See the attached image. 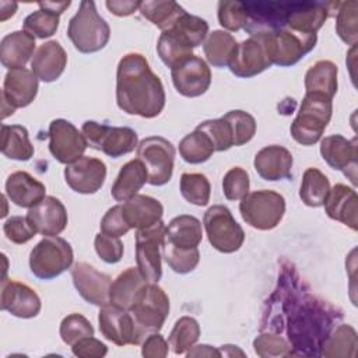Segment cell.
Masks as SVG:
<instances>
[{
    "label": "cell",
    "mask_w": 358,
    "mask_h": 358,
    "mask_svg": "<svg viewBox=\"0 0 358 358\" xmlns=\"http://www.w3.org/2000/svg\"><path fill=\"white\" fill-rule=\"evenodd\" d=\"M1 152L15 161H28L34 157V145L29 141L27 127L21 124L1 126Z\"/></svg>",
    "instance_id": "35"
},
{
    "label": "cell",
    "mask_w": 358,
    "mask_h": 358,
    "mask_svg": "<svg viewBox=\"0 0 358 358\" xmlns=\"http://www.w3.org/2000/svg\"><path fill=\"white\" fill-rule=\"evenodd\" d=\"M337 66L330 60H319L305 74L306 92L322 94L330 99L337 92Z\"/></svg>",
    "instance_id": "33"
},
{
    "label": "cell",
    "mask_w": 358,
    "mask_h": 358,
    "mask_svg": "<svg viewBox=\"0 0 358 358\" xmlns=\"http://www.w3.org/2000/svg\"><path fill=\"white\" fill-rule=\"evenodd\" d=\"M235 38L227 31H213L203 42V52L207 62L214 67H228L236 49Z\"/></svg>",
    "instance_id": "36"
},
{
    "label": "cell",
    "mask_w": 358,
    "mask_h": 358,
    "mask_svg": "<svg viewBox=\"0 0 358 358\" xmlns=\"http://www.w3.org/2000/svg\"><path fill=\"white\" fill-rule=\"evenodd\" d=\"M288 343L294 355L319 357L320 348L329 333L343 319L341 310L329 302L303 292L294 294L289 302H284Z\"/></svg>",
    "instance_id": "1"
},
{
    "label": "cell",
    "mask_w": 358,
    "mask_h": 358,
    "mask_svg": "<svg viewBox=\"0 0 358 358\" xmlns=\"http://www.w3.org/2000/svg\"><path fill=\"white\" fill-rule=\"evenodd\" d=\"M162 256L166 264L179 274L193 271L200 262V252L197 248H178L165 239L162 242Z\"/></svg>",
    "instance_id": "43"
},
{
    "label": "cell",
    "mask_w": 358,
    "mask_h": 358,
    "mask_svg": "<svg viewBox=\"0 0 358 358\" xmlns=\"http://www.w3.org/2000/svg\"><path fill=\"white\" fill-rule=\"evenodd\" d=\"M0 306L13 316L31 319L38 316L42 303L39 295L27 284L4 278L1 282Z\"/></svg>",
    "instance_id": "20"
},
{
    "label": "cell",
    "mask_w": 358,
    "mask_h": 358,
    "mask_svg": "<svg viewBox=\"0 0 358 358\" xmlns=\"http://www.w3.org/2000/svg\"><path fill=\"white\" fill-rule=\"evenodd\" d=\"M67 36L78 52L95 53L109 42L110 28L98 14L94 1H81L69 21Z\"/></svg>",
    "instance_id": "3"
},
{
    "label": "cell",
    "mask_w": 358,
    "mask_h": 358,
    "mask_svg": "<svg viewBox=\"0 0 358 358\" xmlns=\"http://www.w3.org/2000/svg\"><path fill=\"white\" fill-rule=\"evenodd\" d=\"M138 11L161 31L169 29L185 10L175 1H141Z\"/></svg>",
    "instance_id": "39"
},
{
    "label": "cell",
    "mask_w": 358,
    "mask_h": 358,
    "mask_svg": "<svg viewBox=\"0 0 358 358\" xmlns=\"http://www.w3.org/2000/svg\"><path fill=\"white\" fill-rule=\"evenodd\" d=\"M27 218L35 231L43 236H56L64 231L69 222L64 204L55 196L43 197L38 204L31 207Z\"/></svg>",
    "instance_id": "22"
},
{
    "label": "cell",
    "mask_w": 358,
    "mask_h": 358,
    "mask_svg": "<svg viewBox=\"0 0 358 358\" xmlns=\"http://www.w3.org/2000/svg\"><path fill=\"white\" fill-rule=\"evenodd\" d=\"M239 211L248 225L268 231L281 222L285 214V199L274 190H256L241 200Z\"/></svg>",
    "instance_id": "8"
},
{
    "label": "cell",
    "mask_w": 358,
    "mask_h": 358,
    "mask_svg": "<svg viewBox=\"0 0 358 358\" xmlns=\"http://www.w3.org/2000/svg\"><path fill=\"white\" fill-rule=\"evenodd\" d=\"M145 284L147 280L143 277L137 267H127L112 281L109 302L129 310L137 294Z\"/></svg>",
    "instance_id": "32"
},
{
    "label": "cell",
    "mask_w": 358,
    "mask_h": 358,
    "mask_svg": "<svg viewBox=\"0 0 358 358\" xmlns=\"http://www.w3.org/2000/svg\"><path fill=\"white\" fill-rule=\"evenodd\" d=\"M140 3L141 1H130V0H108L105 3L106 8L117 15V17H127L131 15L133 13H136L140 8Z\"/></svg>",
    "instance_id": "58"
},
{
    "label": "cell",
    "mask_w": 358,
    "mask_h": 358,
    "mask_svg": "<svg viewBox=\"0 0 358 358\" xmlns=\"http://www.w3.org/2000/svg\"><path fill=\"white\" fill-rule=\"evenodd\" d=\"M129 312L141 340H144L148 334L162 329L169 315V298L158 282H147L137 294Z\"/></svg>",
    "instance_id": "6"
},
{
    "label": "cell",
    "mask_w": 358,
    "mask_h": 358,
    "mask_svg": "<svg viewBox=\"0 0 358 358\" xmlns=\"http://www.w3.org/2000/svg\"><path fill=\"white\" fill-rule=\"evenodd\" d=\"M320 155L327 165L341 171L352 185H357V138L348 140L341 134H331L320 141Z\"/></svg>",
    "instance_id": "19"
},
{
    "label": "cell",
    "mask_w": 358,
    "mask_h": 358,
    "mask_svg": "<svg viewBox=\"0 0 358 358\" xmlns=\"http://www.w3.org/2000/svg\"><path fill=\"white\" fill-rule=\"evenodd\" d=\"M164 239L178 248H197L203 239L201 222L193 215L180 214L165 227Z\"/></svg>",
    "instance_id": "31"
},
{
    "label": "cell",
    "mask_w": 358,
    "mask_h": 358,
    "mask_svg": "<svg viewBox=\"0 0 358 358\" xmlns=\"http://www.w3.org/2000/svg\"><path fill=\"white\" fill-rule=\"evenodd\" d=\"M326 214L336 221L350 227L352 231H357L358 221V197L354 187H350L344 183H336L330 187V192L324 201Z\"/></svg>",
    "instance_id": "26"
},
{
    "label": "cell",
    "mask_w": 358,
    "mask_h": 358,
    "mask_svg": "<svg viewBox=\"0 0 358 358\" xmlns=\"http://www.w3.org/2000/svg\"><path fill=\"white\" fill-rule=\"evenodd\" d=\"M35 45V36L24 29L7 34L0 42L1 64L8 70L24 67L36 52Z\"/></svg>",
    "instance_id": "29"
},
{
    "label": "cell",
    "mask_w": 358,
    "mask_h": 358,
    "mask_svg": "<svg viewBox=\"0 0 358 358\" xmlns=\"http://www.w3.org/2000/svg\"><path fill=\"white\" fill-rule=\"evenodd\" d=\"M187 357H222L221 351L218 348H213L208 344H200L193 345L187 352Z\"/></svg>",
    "instance_id": "59"
},
{
    "label": "cell",
    "mask_w": 358,
    "mask_h": 358,
    "mask_svg": "<svg viewBox=\"0 0 358 358\" xmlns=\"http://www.w3.org/2000/svg\"><path fill=\"white\" fill-rule=\"evenodd\" d=\"M171 28L180 34L192 45L193 49L201 45L208 35L207 21L197 15H192L186 11L175 21V24Z\"/></svg>",
    "instance_id": "46"
},
{
    "label": "cell",
    "mask_w": 358,
    "mask_h": 358,
    "mask_svg": "<svg viewBox=\"0 0 358 358\" xmlns=\"http://www.w3.org/2000/svg\"><path fill=\"white\" fill-rule=\"evenodd\" d=\"M3 232L10 242L17 245L27 243L38 234L29 222V220L27 218V215H13L8 220H6L3 224Z\"/></svg>",
    "instance_id": "53"
},
{
    "label": "cell",
    "mask_w": 358,
    "mask_h": 358,
    "mask_svg": "<svg viewBox=\"0 0 358 358\" xmlns=\"http://www.w3.org/2000/svg\"><path fill=\"white\" fill-rule=\"evenodd\" d=\"M330 192V182L327 176L317 168H308L303 172L299 197L309 207H322Z\"/></svg>",
    "instance_id": "38"
},
{
    "label": "cell",
    "mask_w": 358,
    "mask_h": 358,
    "mask_svg": "<svg viewBox=\"0 0 358 358\" xmlns=\"http://www.w3.org/2000/svg\"><path fill=\"white\" fill-rule=\"evenodd\" d=\"M38 77L32 70L20 67L8 70L4 76L1 91V117L13 115L15 109L25 108L36 98Z\"/></svg>",
    "instance_id": "13"
},
{
    "label": "cell",
    "mask_w": 358,
    "mask_h": 358,
    "mask_svg": "<svg viewBox=\"0 0 358 358\" xmlns=\"http://www.w3.org/2000/svg\"><path fill=\"white\" fill-rule=\"evenodd\" d=\"M168 341L159 333H151L141 341V355L145 358H165L168 355Z\"/></svg>",
    "instance_id": "57"
},
{
    "label": "cell",
    "mask_w": 358,
    "mask_h": 358,
    "mask_svg": "<svg viewBox=\"0 0 358 358\" xmlns=\"http://www.w3.org/2000/svg\"><path fill=\"white\" fill-rule=\"evenodd\" d=\"M59 22L60 20L56 13L46 8H39L25 17L22 27H24V31H27L32 36L45 39L56 34L59 28Z\"/></svg>",
    "instance_id": "45"
},
{
    "label": "cell",
    "mask_w": 358,
    "mask_h": 358,
    "mask_svg": "<svg viewBox=\"0 0 358 358\" xmlns=\"http://www.w3.org/2000/svg\"><path fill=\"white\" fill-rule=\"evenodd\" d=\"M249 173L241 166L231 168L222 178V192L227 200L238 201L249 193Z\"/></svg>",
    "instance_id": "51"
},
{
    "label": "cell",
    "mask_w": 358,
    "mask_h": 358,
    "mask_svg": "<svg viewBox=\"0 0 358 358\" xmlns=\"http://www.w3.org/2000/svg\"><path fill=\"white\" fill-rule=\"evenodd\" d=\"M98 323L102 336L116 345H137L143 341L131 313L110 302L101 306Z\"/></svg>",
    "instance_id": "15"
},
{
    "label": "cell",
    "mask_w": 358,
    "mask_h": 358,
    "mask_svg": "<svg viewBox=\"0 0 358 358\" xmlns=\"http://www.w3.org/2000/svg\"><path fill=\"white\" fill-rule=\"evenodd\" d=\"M224 117L228 120L231 126L235 147L243 145L253 138L256 133V120L250 113L241 109H235L227 112Z\"/></svg>",
    "instance_id": "49"
},
{
    "label": "cell",
    "mask_w": 358,
    "mask_h": 358,
    "mask_svg": "<svg viewBox=\"0 0 358 358\" xmlns=\"http://www.w3.org/2000/svg\"><path fill=\"white\" fill-rule=\"evenodd\" d=\"M71 278L77 292L84 301L99 308L109 303L112 278L108 274L85 262H78L71 267Z\"/></svg>",
    "instance_id": "18"
},
{
    "label": "cell",
    "mask_w": 358,
    "mask_h": 358,
    "mask_svg": "<svg viewBox=\"0 0 358 358\" xmlns=\"http://www.w3.org/2000/svg\"><path fill=\"white\" fill-rule=\"evenodd\" d=\"M106 179V165L102 159L83 155L64 168L67 186L80 194L96 193Z\"/></svg>",
    "instance_id": "17"
},
{
    "label": "cell",
    "mask_w": 358,
    "mask_h": 358,
    "mask_svg": "<svg viewBox=\"0 0 358 358\" xmlns=\"http://www.w3.org/2000/svg\"><path fill=\"white\" fill-rule=\"evenodd\" d=\"M71 351L80 358H102L108 352V347L94 336L84 337L71 345Z\"/></svg>",
    "instance_id": "56"
},
{
    "label": "cell",
    "mask_w": 358,
    "mask_h": 358,
    "mask_svg": "<svg viewBox=\"0 0 358 358\" xmlns=\"http://www.w3.org/2000/svg\"><path fill=\"white\" fill-rule=\"evenodd\" d=\"M175 90L187 98L203 95L211 84V70L199 56H189L171 69Z\"/></svg>",
    "instance_id": "16"
},
{
    "label": "cell",
    "mask_w": 358,
    "mask_h": 358,
    "mask_svg": "<svg viewBox=\"0 0 358 358\" xmlns=\"http://www.w3.org/2000/svg\"><path fill=\"white\" fill-rule=\"evenodd\" d=\"M255 36L263 43L271 66L275 64L280 67L296 64L317 42L316 34H299L288 28Z\"/></svg>",
    "instance_id": "5"
},
{
    "label": "cell",
    "mask_w": 358,
    "mask_h": 358,
    "mask_svg": "<svg viewBox=\"0 0 358 358\" xmlns=\"http://www.w3.org/2000/svg\"><path fill=\"white\" fill-rule=\"evenodd\" d=\"M333 99L315 92H306L299 110L291 123L289 131L292 138L302 145L316 144L327 127L331 112Z\"/></svg>",
    "instance_id": "4"
},
{
    "label": "cell",
    "mask_w": 358,
    "mask_h": 358,
    "mask_svg": "<svg viewBox=\"0 0 358 358\" xmlns=\"http://www.w3.org/2000/svg\"><path fill=\"white\" fill-rule=\"evenodd\" d=\"M225 348L229 350V352H225L224 355L225 357H235V355H239V357H245V352L242 350H239L236 345H231V344H227L224 345Z\"/></svg>",
    "instance_id": "62"
},
{
    "label": "cell",
    "mask_w": 358,
    "mask_h": 358,
    "mask_svg": "<svg viewBox=\"0 0 358 358\" xmlns=\"http://www.w3.org/2000/svg\"><path fill=\"white\" fill-rule=\"evenodd\" d=\"M71 4V1H62V3H53V1H41L38 3V6L41 8H46V10H50L53 13H56L57 15H60L62 13L66 11V8H69Z\"/></svg>",
    "instance_id": "61"
},
{
    "label": "cell",
    "mask_w": 358,
    "mask_h": 358,
    "mask_svg": "<svg viewBox=\"0 0 358 358\" xmlns=\"http://www.w3.org/2000/svg\"><path fill=\"white\" fill-rule=\"evenodd\" d=\"M217 14L220 25L232 32L245 28L248 21L243 1H220Z\"/></svg>",
    "instance_id": "52"
},
{
    "label": "cell",
    "mask_w": 358,
    "mask_h": 358,
    "mask_svg": "<svg viewBox=\"0 0 358 358\" xmlns=\"http://www.w3.org/2000/svg\"><path fill=\"white\" fill-rule=\"evenodd\" d=\"M175 154L173 144L161 136H150L138 143L137 158L147 168L150 185L162 186L171 180Z\"/></svg>",
    "instance_id": "11"
},
{
    "label": "cell",
    "mask_w": 358,
    "mask_h": 358,
    "mask_svg": "<svg viewBox=\"0 0 358 358\" xmlns=\"http://www.w3.org/2000/svg\"><path fill=\"white\" fill-rule=\"evenodd\" d=\"M253 350L262 358H271V357H292L291 344L280 334L267 331L260 333L253 340Z\"/></svg>",
    "instance_id": "48"
},
{
    "label": "cell",
    "mask_w": 358,
    "mask_h": 358,
    "mask_svg": "<svg viewBox=\"0 0 358 358\" xmlns=\"http://www.w3.org/2000/svg\"><path fill=\"white\" fill-rule=\"evenodd\" d=\"M71 245L60 236H45L29 253L31 273L39 280L59 277L73 264Z\"/></svg>",
    "instance_id": "7"
},
{
    "label": "cell",
    "mask_w": 358,
    "mask_h": 358,
    "mask_svg": "<svg viewBox=\"0 0 358 358\" xmlns=\"http://www.w3.org/2000/svg\"><path fill=\"white\" fill-rule=\"evenodd\" d=\"M67 66V53L57 41L42 43L31 59V70L43 83L56 81Z\"/></svg>",
    "instance_id": "25"
},
{
    "label": "cell",
    "mask_w": 358,
    "mask_h": 358,
    "mask_svg": "<svg viewBox=\"0 0 358 358\" xmlns=\"http://www.w3.org/2000/svg\"><path fill=\"white\" fill-rule=\"evenodd\" d=\"M180 194L183 199L194 206L203 207L210 201L211 185L206 175L199 172H185L180 176L179 182Z\"/></svg>",
    "instance_id": "42"
},
{
    "label": "cell",
    "mask_w": 358,
    "mask_h": 358,
    "mask_svg": "<svg viewBox=\"0 0 358 358\" xmlns=\"http://www.w3.org/2000/svg\"><path fill=\"white\" fill-rule=\"evenodd\" d=\"M199 130H201L213 143L215 151H227L234 147V136L228 120L222 116L220 119L204 120L197 124Z\"/></svg>",
    "instance_id": "47"
},
{
    "label": "cell",
    "mask_w": 358,
    "mask_h": 358,
    "mask_svg": "<svg viewBox=\"0 0 358 358\" xmlns=\"http://www.w3.org/2000/svg\"><path fill=\"white\" fill-rule=\"evenodd\" d=\"M203 225L208 242L221 253H234L243 245L245 232L242 227L236 222L231 210L222 204L207 208L203 217Z\"/></svg>",
    "instance_id": "9"
},
{
    "label": "cell",
    "mask_w": 358,
    "mask_h": 358,
    "mask_svg": "<svg viewBox=\"0 0 358 358\" xmlns=\"http://www.w3.org/2000/svg\"><path fill=\"white\" fill-rule=\"evenodd\" d=\"M94 246H95V252L96 255L109 264H115L117 262H120L124 248L123 243L119 238L115 236H109L106 234H96L95 239H94Z\"/></svg>",
    "instance_id": "54"
},
{
    "label": "cell",
    "mask_w": 358,
    "mask_h": 358,
    "mask_svg": "<svg viewBox=\"0 0 358 358\" xmlns=\"http://www.w3.org/2000/svg\"><path fill=\"white\" fill-rule=\"evenodd\" d=\"M49 151L60 164H71L84 155L88 144L87 140L71 122L55 119L48 129Z\"/></svg>",
    "instance_id": "14"
},
{
    "label": "cell",
    "mask_w": 358,
    "mask_h": 358,
    "mask_svg": "<svg viewBox=\"0 0 358 358\" xmlns=\"http://www.w3.org/2000/svg\"><path fill=\"white\" fill-rule=\"evenodd\" d=\"M294 158L289 150L282 145H267L263 147L255 155V169L257 175L270 182L289 179L292 175Z\"/></svg>",
    "instance_id": "24"
},
{
    "label": "cell",
    "mask_w": 358,
    "mask_h": 358,
    "mask_svg": "<svg viewBox=\"0 0 358 358\" xmlns=\"http://www.w3.org/2000/svg\"><path fill=\"white\" fill-rule=\"evenodd\" d=\"M211 140L199 129L186 134L179 143V154L187 164H203L214 154Z\"/></svg>",
    "instance_id": "40"
},
{
    "label": "cell",
    "mask_w": 358,
    "mask_h": 358,
    "mask_svg": "<svg viewBox=\"0 0 358 358\" xmlns=\"http://www.w3.org/2000/svg\"><path fill=\"white\" fill-rule=\"evenodd\" d=\"M334 3L288 1L287 28L299 34H316L329 18Z\"/></svg>",
    "instance_id": "21"
},
{
    "label": "cell",
    "mask_w": 358,
    "mask_h": 358,
    "mask_svg": "<svg viewBox=\"0 0 358 358\" xmlns=\"http://www.w3.org/2000/svg\"><path fill=\"white\" fill-rule=\"evenodd\" d=\"M6 196L15 206L31 208L46 197V187L28 172L15 171L6 180Z\"/></svg>",
    "instance_id": "28"
},
{
    "label": "cell",
    "mask_w": 358,
    "mask_h": 358,
    "mask_svg": "<svg viewBox=\"0 0 358 358\" xmlns=\"http://www.w3.org/2000/svg\"><path fill=\"white\" fill-rule=\"evenodd\" d=\"M147 182L148 172L145 165L138 158L130 159L120 168L115 183L112 185L110 194L116 201L123 203L136 196Z\"/></svg>",
    "instance_id": "30"
},
{
    "label": "cell",
    "mask_w": 358,
    "mask_h": 358,
    "mask_svg": "<svg viewBox=\"0 0 358 358\" xmlns=\"http://www.w3.org/2000/svg\"><path fill=\"white\" fill-rule=\"evenodd\" d=\"M271 66L263 43L256 36H250L236 45L234 56L228 64L232 74L241 78H250Z\"/></svg>",
    "instance_id": "23"
},
{
    "label": "cell",
    "mask_w": 358,
    "mask_h": 358,
    "mask_svg": "<svg viewBox=\"0 0 358 358\" xmlns=\"http://www.w3.org/2000/svg\"><path fill=\"white\" fill-rule=\"evenodd\" d=\"M157 52L162 63L168 67H173L179 62L193 55L192 45L175 29L169 28L162 31L157 42Z\"/></svg>",
    "instance_id": "37"
},
{
    "label": "cell",
    "mask_w": 358,
    "mask_h": 358,
    "mask_svg": "<svg viewBox=\"0 0 358 358\" xmlns=\"http://www.w3.org/2000/svg\"><path fill=\"white\" fill-rule=\"evenodd\" d=\"M357 10H358V4L355 0L343 1V3H338L337 6L336 32L343 42L351 46H355L358 39Z\"/></svg>",
    "instance_id": "44"
},
{
    "label": "cell",
    "mask_w": 358,
    "mask_h": 358,
    "mask_svg": "<svg viewBox=\"0 0 358 358\" xmlns=\"http://www.w3.org/2000/svg\"><path fill=\"white\" fill-rule=\"evenodd\" d=\"M165 224H157L137 229L136 232V263L147 282H158L162 277L161 255Z\"/></svg>",
    "instance_id": "12"
},
{
    "label": "cell",
    "mask_w": 358,
    "mask_h": 358,
    "mask_svg": "<svg viewBox=\"0 0 358 358\" xmlns=\"http://www.w3.org/2000/svg\"><path fill=\"white\" fill-rule=\"evenodd\" d=\"M59 334L64 344L73 345L76 341L94 336V327L90 320L80 313H70L63 317L59 329Z\"/></svg>",
    "instance_id": "50"
},
{
    "label": "cell",
    "mask_w": 358,
    "mask_h": 358,
    "mask_svg": "<svg viewBox=\"0 0 358 358\" xmlns=\"http://www.w3.org/2000/svg\"><path fill=\"white\" fill-rule=\"evenodd\" d=\"M122 215L130 229H143L151 227L161 221L164 214V207L159 200L147 196L136 194L129 200L123 201Z\"/></svg>",
    "instance_id": "27"
},
{
    "label": "cell",
    "mask_w": 358,
    "mask_h": 358,
    "mask_svg": "<svg viewBox=\"0 0 358 358\" xmlns=\"http://www.w3.org/2000/svg\"><path fill=\"white\" fill-rule=\"evenodd\" d=\"M358 347L357 331L352 326L340 323L326 337L322 344L320 355L326 358L355 357Z\"/></svg>",
    "instance_id": "34"
},
{
    "label": "cell",
    "mask_w": 358,
    "mask_h": 358,
    "mask_svg": "<svg viewBox=\"0 0 358 358\" xmlns=\"http://www.w3.org/2000/svg\"><path fill=\"white\" fill-rule=\"evenodd\" d=\"M18 4L15 1H0V21L4 22L10 17H13L17 11Z\"/></svg>",
    "instance_id": "60"
},
{
    "label": "cell",
    "mask_w": 358,
    "mask_h": 358,
    "mask_svg": "<svg viewBox=\"0 0 358 358\" xmlns=\"http://www.w3.org/2000/svg\"><path fill=\"white\" fill-rule=\"evenodd\" d=\"M165 101L162 81L147 59L137 52L124 55L116 70L117 106L127 115L152 119L162 112Z\"/></svg>",
    "instance_id": "2"
},
{
    "label": "cell",
    "mask_w": 358,
    "mask_h": 358,
    "mask_svg": "<svg viewBox=\"0 0 358 358\" xmlns=\"http://www.w3.org/2000/svg\"><path fill=\"white\" fill-rule=\"evenodd\" d=\"M81 131L88 147L102 151L110 158L123 157L138 145L137 133L130 127H116L87 120L83 123Z\"/></svg>",
    "instance_id": "10"
},
{
    "label": "cell",
    "mask_w": 358,
    "mask_h": 358,
    "mask_svg": "<svg viewBox=\"0 0 358 358\" xmlns=\"http://www.w3.org/2000/svg\"><path fill=\"white\" fill-rule=\"evenodd\" d=\"M200 337V324L192 316H182L175 322L168 337V344L178 355L186 354Z\"/></svg>",
    "instance_id": "41"
},
{
    "label": "cell",
    "mask_w": 358,
    "mask_h": 358,
    "mask_svg": "<svg viewBox=\"0 0 358 358\" xmlns=\"http://www.w3.org/2000/svg\"><path fill=\"white\" fill-rule=\"evenodd\" d=\"M101 232L106 234L109 236H115V238H120L123 235H126L130 231V227L126 224L123 215H122V206H113L110 207L105 215L101 220L99 224Z\"/></svg>",
    "instance_id": "55"
}]
</instances>
